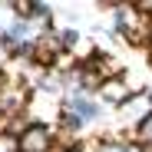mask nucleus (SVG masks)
I'll return each mask as SVG.
<instances>
[{
	"label": "nucleus",
	"mask_w": 152,
	"mask_h": 152,
	"mask_svg": "<svg viewBox=\"0 0 152 152\" xmlns=\"http://www.w3.org/2000/svg\"><path fill=\"white\" fill-rule=\"evenodd\" d=\"M139 136H142L145 142H152V116H145V119H142V126H139Z\"/></svg>",
	"instance_id": "obj_4"
},
{
	"label": "nucleus",
	"mask_w": 152,
	"mask_h": 152,
	"mask_svg": "<svg viewBox=\"0 0 152 152\" xmlns=\"http://www.w3.org/2000/svg\"><path fill=\"white\" fill-rule=\"evenodd\" d=\"M20 149H23V152H46V149H50V132L43 129L40 122L27 126L23 136H20Z\"/></svg>",
	"instance_id": "obj_1"
},
{
	"label": "nucleus",
	"mask_w": 152,
	"mask_h": 152,
	"mask_svg": "<svg viewBox=\"0 0 152 152\" xmlns=\"http://www.w3.org/2000/svg\"><path fill=\"white\" fill-rule=\"evenodd\" d=\"M10 60V43H0V66Z\"/></svg>",
	"instance_id": "obj_6"
},
{
	"label": "nucleus",
	"mask_w": 152,
	"mask_h": 152,
	"mask_svg": "<svg viewBox=\"0 0 152 152\" xmlns=\"http://www.w3.org/2000/svg\"><path fill=\"white\" fill-rule=\"evenodd\" d=\"M99 152H139L136 145H129V142H106Z\"/></svg>",
	"instance_id": "obj_3"
},
{
	"label": "nucleus",
	"mask_w": 152,
	"mask_h": 152,
	"mask_svg": "<svg viewBox=\"0 0 152 152\" xmlns=\"http://www.w3.org/2000/svg\"><path fill=\"white\" fill-rule=\"evenodd\" d=\"M20 149V142H13L10 136H0V152H17Z\"/></svg>",
	"instance_id": "obj_5"
},
{
	"label": "nucleus",
	"mask_w": 152,
	"mask_h": 152,
	"mask_svg": "<svg viewBox=\"0 0 152 152\" xmlns=\"http://www.w3.org/2000/svg\"><path fill=\"white\" fill-rule=\"evenodd\" d=\"M103 96L109 99V103H129V89H126V83L122 80H116V76H109V80L103 83Z\"/></svg>",
	"instance_id": "obj_2"
}]
</instances>
